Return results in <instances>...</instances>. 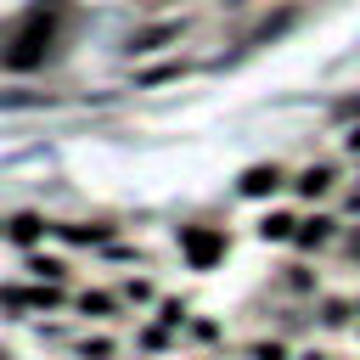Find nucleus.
<instances>
[{
  "mask_svg": "<svg viewBox=\"0 0 360 360\" xmlns=\"http://www.w3.org/2000/svg\"><path fill=\"white\" fill-rule=\"evenodd\" d=\"M68 309H73L79 321H96V326H107V321H118V315H124V304H118V292H112V287H79V292L68 298Z\"/></svg>",
  "mask_w": 360,
  "mask_h": 360,
  "instance_id": "423d86ee",
  "label": "nucleus"
},
{
  "mask_svg": "<svg viewBox=\"0 0 360 360\" xmlns=\"http://www.w3.org/2000/svg\"><path fill=\"white\" fill-rule=\"evenodd\" d=\"M73 349H79V360H118V338H112V332H90V338H79Z\"/></svg>",
  "mask_w": 360,
  "mask_h": 360,
  "instance_id": "2eb2a0df",
  "label": "nucleus"
},
{
  "mask_svg": "<svg viewBox=\"0 0 360 360\" xmlns=\"http://www.w3.org/2000/svg\"><path fill=\"white\" fill-rule=\"evenodd\" d=\"M45 236H51V219H45V214H6V219H0V242H11L17 253L45 248Z\"/></svg>",
  "mask_w": 360,
  "mask_h": 360,
  "instance_id": "0eeeda50",
  "label": "nucleus"
},
{
  "mask_svg": "<svg viewBox=\"0 0 360 360\" xmlns=\"http://www.w3.org/2000/svg\"><path fill=\"white\" fill-rule=\"evenodd\" d=\"M186 28H191V17H158V22L135 28V34L124 39V51H129V56H152V51H169V45H180V39H186Z\"/></svg>",
  "mask_w": 360,
  "mask_h": 360,
  "instance_id": "f03ea898",
  "label": "nucleus"
},
{
  "mask_svg": "<svg viewBox=\"0 0 360 360\" xmlns=\"http://www.w3.org/2000/svg\"><path fill=\"white\" fill-rule=\"evenodd\" d=\"M135 349H141V354H169V349H180V332L146 315V321L135 326Z\"/></svg>",
  "mask_w": 360,
  "mask_h": 360,
  "instance_id": "f8f14e48",
  "label": "nucleus"
},
{
  "mask_svg": "<svg viewBox=\"0 0 360 360\" xmlns=\"http://www.w3.org/2000/svg\"><path fill=\"white\" fill-rule=\"evenodd\" d=\"M186 315H191V304H186V298H174V292H163V298L152 304V321H163V326H174V332L186 326Z\"/></svg>",
  "mask_w": 360,
  "mask_h": 360,
  "instance_id": "dca6fc26",
  "label": "nucleus"
},
{
  "mask_svg": "<svg viewBox=\"0 0 360 360\" xmlns=\"http://www.w3.org/2000/svg\"><path fill=\"white\" fill-rule=\"evenodd\" d=\"M338 236H343V219H338V214H304L287 248L309 259V253H326V248H338Z\"/></svg>",
  "mask_w": 360,
  "mask_h": 360,
  "instance_id": "7ed1b4c3",
  "label": "nucleus"
},
{
  "mask_svg": "<svg viewBox=\"0 0 360 360\" xmlns=\"http://www.w3.org/2000/svg\"><path fill=\"white\" fill-rule=\"evenodd\" d=\"M152 6H169V0H152Z\"/></svg>",
  "mask_w": 360,
  "mask_h": 360,
  "instance_id": "6ab92c4d",
  "label": "nucleus"
},
{
  "mask_svg": "<svg viewBox=\"0 0 360 360\" xmlns=\"http://www.w3.org/2000/svg\"><path fill=\"white\" fill-rule=\"evenodd\" d=\"M298 219H304L298 208H270V214L259 219V236H264V242H292V231H298Z\"/></svg>",
  "mask_w": 360,
  "mask_h": 360,
  "instance_id": "ddd939ff",
  "label": "nucleus"
},
{
  "mask_svg": "<svg viewBox=\"0 0 360 360\" xmlns=\"http://www.w3.org/2000/svg\"><path fill=\"white\" fill-rule=\"evenodd\" d=\"M315 326L321 332H349L354 326V298L349 292H321L315 298Z\"/></svg>",
  "mask_w": 360,
  "mask_h": 360,
  "instance_id": "1a4fd4ad",
  "label": "nucleus"
},
{
  "mask_svg": "<svg viewBox=\"0 0 360 360\" xmlns=\"http://www.w3.org/2000/svg\"><path fill=\"white\" fill-rule=\"evenodd\" d=\"M281 191H287V169L281 163H253L236 180V197L242 202H264V197H281Z\"/></svg>",
  "mask_w": 360,
  "mask_h": 360,
  "instance_id": "39448f33",
  "label": "nucleus"
},
{
  "mask_svg": "<svg viewBox=\"0 0 360 360\" xmlns=\"http://www.w3.org/2000/svg\"><path fill=\"white\" fill-rule=\"evenodd\" d=\"M292 360H338V354L321 349V343H304V349H292Z\"/></svg>",
  "mask_w": 360,
  "mask_h": 360,
  "instance_id": "a211bd4d",
  "label": "nucleus"
},
{
  "mask_svg": "<svg viewBox=\"0 0 360 360\" xmlns=\"http://www.w3.org/2000/svg\"><path fill=\"white\" fill-rule=\"evenodd\" d=\"M22 276H28V281H39V287H68V281H73V264H68L62 253L34 248V253H22Z\"/></svg>",
  "mask_w": 360,
  "mask_h": 360,
  "instance_id": "6e6552de",
  "label": "nucleus"
},
{
  "mask_svg": "<svg viewBox=\"0 0 360 360\" xmlns=\"http://www.w3.org/2000/svg\"><path fill=\"white\" fill-rule=\"evenodd\" d=\"M242 354H248V360H292V343H287V338H253Z\"/></svg>",
  "mask_w": 360,
  "mask_h": 360,
  "instance_id": "f3484780",
  "label": "nucleus"
},
{
  "mask_svg": "<svg viewBox=\"0 0 360 360\" xmlns=\"http://www.w3.org/2000/svg\"><path fill=\"white\" fill-rule=\"evenodd\" d=\"M287 191L298 197V202H332L338 191H343V169L338 163H304L298 174H287Z\"/></svg>",
  "mask_w": 360,
  "mask_h": 360,
  "instance_id": "f257e3e1",
  "label": "nucleus"
},
{
  "mask_svg": "<svg viewBox=\"0 0 360 360\" xmlns=\"http://www.w3.org/2000/svg\"><path fill=\"white\" fill-rule=\"evenodd\" d=\"M202 360H214V354H202Z\"/></svg>",
  "mask_w": 360,
  "mask_h": 360,
  "instance_id": "aec40b11",
  "label": "nucleus"
},
{
  "mask_svg": "<svg viewBox=\"0 0 360 360\" xmlns=\"http://www.w3.org/2000/svg\"><path fill=\"white\" fill-rule=\"evenodd\" d=\"M231 6H236V0H231Z\"/></svg>",
  "mask_w": 360,
  "mask_h": 360,
  "instance_id": "412c9836",
  "label": "nucleus"
},
{
  "mask_svg": "<svg viewBox=\"0 0 360 360\" xmlns=\"http://www.w3.org/2000/svg\"><path fill=\"white\" fill-rule=\"evenodd\" d=\"M112 292H118V304H124V309H152V304L163 298V292H158V281H152L146 270H129Z\"/></svg>",
  "mask_w": 360,
  "mask_h": 360,
  "instance_id": "9d476101",
  "label": "nucleus"
},
{
  "mask_svg": "<svg viewBox=\"0 0 360 360\" xmlns=\"http://www.w3.org/2000/svg\"><path fill=\"white\" fill-rule=\"evenodd\" d=\"M281 287H287L292 298H321V276H315L309 264H287V270H281Z\"/></svg>",
  "mask_w": 360,
  "mask_h": 360,
  "instance_id": "4468645a",
  "label": "nucleus"
},
{
  "mask_svg": "<svg viewBox=\"0 0 360 360\" xmlns=\"http://www.w3.org/2000/svg\"><path fill=\"white\" fill-rule=\"evenodd\" d=\"M180 253H186L191 270H214L225 259V231H214V225H180Z\"/></svg>",
  "mask_w": 360,
  "mask_h": 360,
  "instance_id": "20e7f679",
  "label": "nucleus"
},
{
  "mask_svg": "<svg viewBox=\"0 0 360 360\" xmlns=\"http://www.w3.org/2000/svg\"><path fill=\"white\" fill-rule=\"evenodd\" d=\"M180 338H186L191 349H208V354H214V349H225V326H219L214 315H197V309L186 315V326H180Z\"/></svg>",
  "mask_w": 360,
  "mask_h": 360,
  "instance_id": "9b49d317",
  "label": "nucleus"
}]
</instances>
